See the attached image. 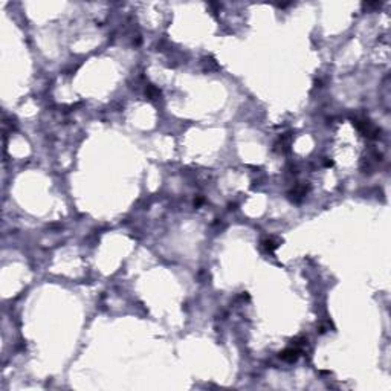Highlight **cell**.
<instances>
[{"label": "cell", "instance_id": "obj_1", "mask_svg": "<svg viewBox=\"0 0 391 391\" xmlns=\"http://www.w3.org/2000/svg\"><path fill=\"white\" fill-rule=\"evenodd\" d=\"M298 354H299V350H286V352L281 353V357L284 359V361H289V362H292V361H296V357H298Z\"/></svg>", "mask_w": 391, "mask_h": 391}, {"label": "cell", "instance_id": "obj_2", "mask_svg": "<svg viewBox=\"0 0 391 391\" xmlns=\"http://www.w3.org/2000/svg\"><path fill=\"white\" fill-rule=\"evenodd\" d=\"M264 245H266V248H267V249H271V251H272V249H275V248H276V245H275L274 241H271V240H269V241H266V243H264Z\"/></svg>", "mask_w": 391, "mask_h": 391}]
</instances>
